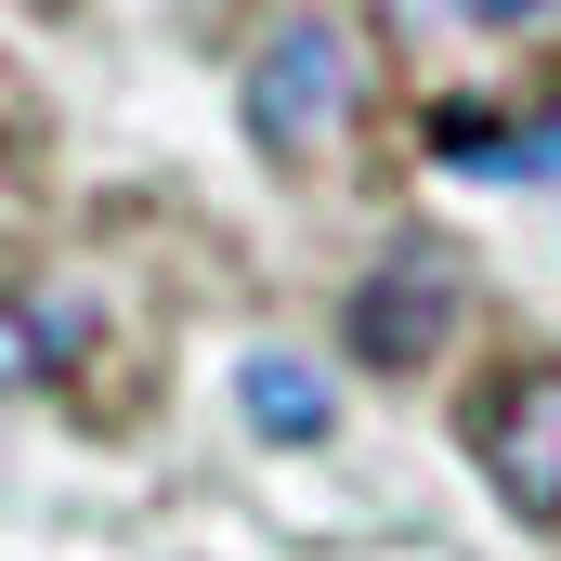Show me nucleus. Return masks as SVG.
<instances>
[{"label":"nucleus","mask_w":561,"mask_h":561,"mask_svg":"<svg viewBox=\"0 0 561 561\" xmlns=\"http://www.w3.org/2000/svg\"><path fill=\"white\" fill-rule=\"evenodd\" d=\"M353 105H366V66H353V39L327 13H287L249 53V144L262 157H327L353 131Z\"/></svg>","instance_id":"1"},{"label":"nucleus","mask_w":561,"mask_h":561,"mask_svg":"<svg viewBox=\"0 0 561 561\" xmlns=\"http://www.w3.org/2000/svg\"><path fill=\"white\" fill-rule=\"evenodd\" d=\"M470 470L510 496V523L561 536V366H549V353L510 366V379L470 405Z\"/></svg>","instance_id":"2"},{"label":"nucleus","mask_w":561,"mask_h":561,"mask_svg":"<svg viewBox=\"0 0 561 561\" xmlns=\"http://www.w3.org/2000/svg\"><path fill=\"white\" fill-rule=\"evenodd\" d=\"M457 300H470V275H457L444 249H392L379 275L353 287V353H366L379 379H419L431 353H444V327H457Z\"/></svg>","instance_id":"3"},{"label":"nucleus","mask_w":561,"mask_h":561,"mask_svg":"<svg viewBox=\"0 0 561 561\" xmlns=\"http://www.w3.org/2000/svg\"><path fill=\"white\" fill-rule=\"evenodd\" d=\"M92 353V300L79 287H13L0 300V392H53Z\"/></svg>","instance_id":"4"},{"label":"nucleus","mask_w":561,"mask_h":561,"mask_svg":"<svg viewBox=\"0 0 561 561\" xmlns=\"http://www.w3.org/2000/svg\"><path fill=\"white\" fill-rule=\"evenodd\" d=\"M236 405L262 444H327V366H300V353H249L236 366Z\"/></svg>","instance_id":"5"},{"label":"nucleus","mask_w":561,"mask_h":561,"mask_svg":"<svg viewBox=\"0 0 561 561\" xmlns=\"http://www.w3.org/2000/svg\"><path fill=\"white\" fill-rule=\"evenodd\" d=\"M431 144H444L457 170H536V131H523V118H483V105H444Z\"/></svg>","instance_id":"6"},{"label":"nucleus","mask_w":561,"mask_h":561,"mask_svg":"<svg viewBox=\"0 0 561 561\" xmlns=\"http://www.w3.org/2000/svg\"><path fill=\"white\" fill-rule=\"evenodd\" d=\"M431 13H457V26H483V39H549L561 0H431Z\"/></svg>","instance_id":"7"},{"label":"nucleus","mask_w":561,"mask_h":561,"mask_svg":"<svg viewBox=\"0 0 561 561\" xmlns=\"http://www.w3.org/2000/svg\"><path fill=\"white\" fill-rule=\"evenodd\" d=\"M536 170H561V118H536Z\"/></svg>","instance_id":"8"}]
</instances>
